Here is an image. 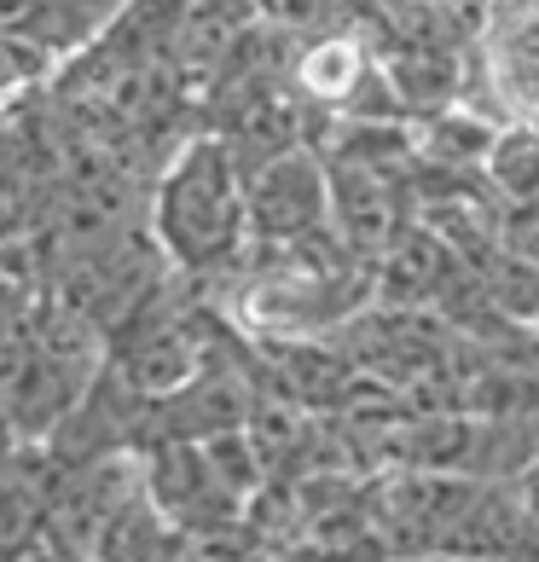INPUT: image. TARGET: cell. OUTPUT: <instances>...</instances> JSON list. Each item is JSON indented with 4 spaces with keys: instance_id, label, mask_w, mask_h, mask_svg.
<instances>
[{
    "instance_id": "obj_1",
    "label": "cell",
    "mask_w": 539,
    "mask_h": 562,
    "mask_svg": "<svg viewBox=\"0 0 539 562\" xmlns=\"http://www.w3.org/2000/svg\"><path fill=\"white\" fill-rule=\"evenodd\" d=\"M151 238L186 284L233 279L250 256L244 215V169L221 134H192L175 145L151 186Z\"/></svg>"
},
{
    "instance_id": "obj_2",
    "label": "cell",
    "mask_w": 539,
    "mask_h": 562,
    "mask_svg": "<svg viewBox=\"0 0 539 562\" xmlns=\"http://www.w3.org/2000/svg\"><path fill=\"white\" fill-rule=\"evenodd\" d=\"M244 215H250V249L307 244L330 233V175L314 145H290V151L256 162L244 175Z\"/></svg>"
},
{
    "instance_id": "obj_3",
    "label": "cell",
    "mask_w": 539,
    "mask_h": 562,
    "mask_svg": "<svg viewBox=\"0 0 539 562\" xmlns=\"http://www.w3.org/2000/svg\"><path fill=\"white\" fill-rule=\"evenodd\" d=\"M139 482L151 493V505L169 516L186 539L226 533L244 522V498L226 487V475L215 470V458L203 452V441H169L139 452Z\"/></svg>"
},
{
    "instance_id": "obj_4",
    "label": "cell",
    "mask_w": 539,
    "mask_h": 562,
    "mask_svg": "<svg viewBox=\"0 0 539 562\" xmlns=\"http://www.w3.org/2000/svg\"><path fill=\"white\" fill-rule=\"evenodd\" d=\"M482 76L493 93V116L539 128V0H487Z\"/></svg>"
},
{
    "instance_id": "obj_5",
    "label": "cell",
    "mask_w": 539,
    "mask_h": 562,
    "mask_svg": "<svg viewBox=\"0 0 539 562\" xmlns=\"http://www.w3.org/2000/svg\"><path fill=\"white\" fill-rule=\"evenodd\" d=\"M128 7L134 0H0V24L18 41H30L47 65H70Z\"/></svg>"
},
{
    "instance_id": "obj_6",
    "label": "cell",
    "mask_w": 539,
    "mask_h": 562,
    "mask_svg": "<svg viewBox=\"0 0 539 562\" xmlns=\"http://www.w3.org/2000/svg\"><path fill=\"white\" fill-rule=\"evenodd\" d=\"M58 458L47 441H7L0 447V562H12L47 522Z\"/></svg>"
},
{
    "instance_id": "obj_7",
    "label": "cell",
    "mask_w": 539,
    "mask_h": 562,
    "mask_svg": "<svg viewBox=\"0 0 539 562\" xmlns=\"http://www.w3.org/2000/svg\"><path fill=\"white\" fill-rule=\"evenodd\" d=\"M186 546V533L151 505V493H128L122 505L111 510V522L93 533L88 546V562H175Z\"/></svg>"
},
{
    "instance_id": "obj_8",
    "label": "cell",
    "mask_w": 539,
    "mask_h": 562,
    "mask_svg": "<svg viewBox=\"0 0 539 562\" xmlns=\"http://www.w3.org/2000/svg\"><path fill=\"white\" fill-rule=\"evenodd\" d=\"M256 12L279 30H337L355 24V0H256Z\"/></svg>"
},
{
    "instance_id": "obj_9",
    "label": "cell",
    "mask_w": 539,
    "mask_h": 562,
    "mask_svg": "<svg viewBox=\"0 0 539 562\" xmlns=\"http://www.w3.org/2000/svg\"><path fill=\"white\" fill-rule=\"evenodd\" d=\"M175 562H273V551L261 546L250 528H226V533H203V539H186Z\"/></svg>"
},
{
    "instance_id": "obj_10",
    "label": "cell",
    "mask_w": 539,
    "mask_h": 562,
    "mask_svg": "<svg viewBox=\"0 0 539 562\" xmlns=\"http://www.w3.org/2000/svg\"><path fill=\"white\" fill-rule=\"evenodd\" d=\"M0 99H7V88H0Z\"/></svg>"
}]
</instances>
